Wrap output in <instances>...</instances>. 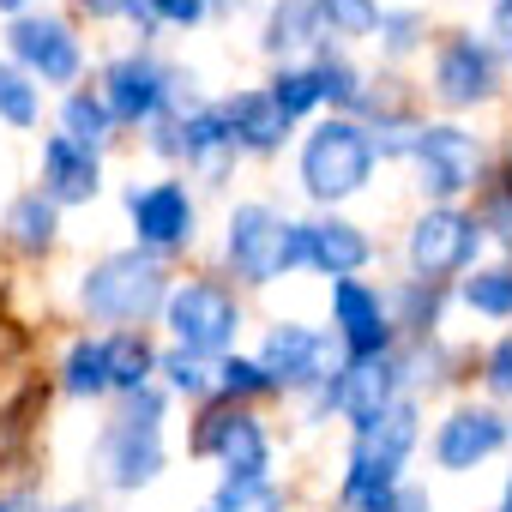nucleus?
Returning a JSON list of instances; mask_svg holds the SVG:
<instances>
[{
	"mask_svg": "<svg viewBox=\"0 0 512 512\" xmlns=\"http://www.w3.org/2000/svg\"><path fill=\"white\" fill-rule=\"evenodd\" d=\"M169 284H175L169 260H157V253H145V247H115V253H97V260L79 272V308L97 326L145 332L163 314Z\"/></svg>",
	"mask_w": 512,
	"mask_h": 512,
	"instance_id": "f257e3e1",
	"label": "nucleus"
},
{
	"mask_svg": "<svg viewBox=\"0 0 512 512\" xmlns=\"http://www.w3.org/2000/svg\"><path fill=\"white\" fill-rule=\"evenodd\" d=\"M169 470V392L145 386L127 392L121 410L97 434V476L115 494H139Z\"/></svg>",
	"mask_w": 512,
	"mask_h": 512,
	"instance_id": "f03ea898",
	"label": "nucleus"
},
{
	"mask_svg": "<svg viewBox=\"0 0 512 512\" xmlns=\"http://www.w3.org/2000/svg\"><path fill=\"white\" fill-rule=\"evenodd\" d=\"M374 145H368V127L362 121H350V115H320L308 133H302V145H296V181H302V193L314 199V205H344V199H356V193H368V181H374Z\"/></svg>",
	"mask_w": 512,
	"mask_h": 512,
	"instance_id": "7ed1b4c3",
	"label": "nucleus"
},
{
	"mask_svg": "<svg viewBox=\"0 0 512 512\" xmlns=\"http://www.w3.org/2000/svg\"><path fill=\"white\" fill-rule=\"evenodd\" d=\"M187 452L193 458H211L223 470V482H272V464H278V440H272L266 416L247 410V404H229L217 392L205 398Z\"/></svg>",
	"mask_w": 512,
	"mask_h": 512,
	"instance_id": "20e7f679",
	"label": "nucleus"
},
{
	"mask_svg": "<svg viewBox=\"0 0 512 512\" xmlns=\"http://www.w3.org/2000/svg\"><path fill=\"white\" fill-rule=\"evenodd\" d=\"M157 320L169 326V344H175V350L217 362V356H229V350L241 344L247 308H241L235 284H223V278H175Z\"/></svg>",
	"mask_w": 512,
	"mask_h": 512,
	"instance_id": "39448f33",
	"label": "nucleus"
},
{
	"mask_svg": "<svg viewBox=\"0 0 512 512\" xmlns=\"http://www.w3.org/2000/svg\"><path fill=\"white\" fill-rule=\"evenodd\" d=\"M482 223L464 205H422L404 229V266L416 284H458L470 266H482Z\"/></svg>",
	"mask_w": 512,
	"mask_h": 512,
	"instance_id": "423d86ee",
	"label": "nucleus"
},
{
	"mask_svg": "<svg viewBox=\"0 0 512 512\" xmlns=\"http://www.w3.org/2000/svg\"><path fill=\"white\" fill-rule=\"evenodd\" d=\"M7 61L43 91H73L85 79V67H91L79 25L61 19V13H37V7L7 19Z\"/></svg>",
	"mask_w": 512,
	"mask_h": 512,
	"instance_id": "0eeeda50",
	"label": "nucleus"
},
{
	"mask_svg": "<svg viewBox=\"0 0 512 512\" xmlns=\"http://www.w3.org/2000/svg\"><path fill=\"white\" fill-rule=\"evenodd\" d=\"M410 169H416V193L428 205H458L464 193L482 187L488 145L464 121H422V139L410 151Z\"/></svg>",
	"mask_w": 512,
	"mask_h": 512,
	"instance_id": "6e6552de",
	"label": "nucleus"
},
{
	"mask_svg": "<svg viewBox=\"0 0 512 512\" xmlns=\"http://www.w3.org/2000/svg\"><path fill=\"white\" fill-rule=\"evenodd\" d=\"M121 211H127L133 247L157 253V260H169V253H181V247H193V241H199V193H193L181 175L127 181Z\"/></svg>",
	"mask_w": 512,
	"mask_h": 512,
	"instance_id": "1a4fd4ad",
	"label": "nucleus"
},
{
	"mask_svg": "<svg viewBox=\"0 0 512 512\" xmlns=\"http://www.w3.org/2000/svg\"><path fill=\"white\" fill-rule=\"evenodd\" d=\"M284 211L272 199H241L223 217V266L247 290H272L284 278Z\"/></svg>",
	"mask_w": 512,
	"mask_h": 512,
	"instance_id": "9d476101",
	"label": "nucleus"
},
{
	"mask_svg": "<svg viewBox=\"0 0 512 512\" xmlns=\"http://www.w3.org/2000/svg\"><path fill=\"white\" fill-rule=\"evenodd\" d=\"M266 368V380H272V392H284V398H308L344 356H338V344H332V332L326 326H314V320H272L266 326V338H260V356H253Z\"/></svg>",
	"mask_w": 512,
	"mask_h": 512,
	"instance_id": "9b49d317",
	"label": "nucleus"
},
{
	"mask_svg": "<svg viewBox=\"0 0 512 512\" xmlns=\"http://www.w3.org/2000/svg\"><path fill=\"white\" fill-rule=\"evenodd\" d=\"M145 151L163 157V163H187L205 187H223L229 169H235V145L223 133L217 103H199V109H187L175 121H151L145 127Z\"/></svg>",
	"mask_w": 512,
	"mask_h": 512,
	"instance_id": "f8f14e48",
	"label": "nucleus"
},
{
	"mask_svg": "<svg viewBox=\"0 0 512 512\" xmlns=\"http://www.w3.org/2000/svg\"><path fill=\"white\" fill-rule=\"evenodd\" d=\"M428 91L440 109L464 115V109H482L500 97V55L488 49V37L476 31H446L440 49H434V67H428Z\"/></svg>",
	"mask_w": 512,
	"mask_h": 512,
	"instance_id": "ddd939ff",
	"label": "nucleus"
},
{
	"mask_svg": "<svg viewBox=\"0 0 512 512\" xmlns=\"http://www.w3.org/2000/svg\"><path fill=\"white\" fill-rule=\"evenodd\" d=\"M169 79H175V67L157 61L151 49H121V55H109L97 97H103L115 133H121V127H151V121L163 115V103H169Z\"/></svg>",
	"mask_w": 512,
	"mask_h": 512,
	"instance_id": "4468645a",
	"label": "nucleus"
},
{
	"mask_svg": "<svg viewBox=\"0 0 512 512\" xmlns=\"http://www.w3.org/2000/svg\"><path fill=\"white\" fill-rule=\"evenodd\" d=\"M512 446V416L500 410V404H476V398H464V404H452L446 416H440V428H434V464L446 470V476H470L476 464H488L494 452H506Z\"/></svg>",
	"mask_w": 512,
	"mask_h": 512,
	"instance_id": "2eb2a0df",
	"label": "nucleus"
},
{
	"mask_svg": "<svg viewBox=\"0 0 512 512\" xmlns=\"http://www.w3.org/2000/svg\"><path fill=\"white\" fill-rule=\"evenodd\" d=\"M326 332H332V344H338L344 362H368V356H392L398 350L386 296L368 278H338L332 284V320H326Z\"/></svg>",
	"mask_w": 512,
	"mask_h": 512,
	"instance_id": "dca6fc26",
	"label": "nucleus"
},
{
	"mask_svg": "<svg viewBox=\"0 0 512 512\" xmlns=\"http://www.w3.org/2000/svg\"><path fill=\"white\" fill-rule=\"evenodd\" d=\"M217 115H223V133H229L235 157H278V151L290 145V121H284V109L266 97V85L229 91V97L217 103Z\"/></svg>",
	"mask_w": 512,
	"mask_h": 512,
	"instance_id": "f3484780",
	"label": "nucleus"
},
{
	"mask_svg": "<svg viewBox=\"0 0 512 512\" xmlns=\"http://www.w3.org/2000/svg\"><path fill=\"white\" fill-rule=\"evenodd\" d=\"M392 398H404L398 350H392V356H368V362H344V368H338V416L350 422L356 440L380 422V410H386Z\"/></svg>",
	"mask_w": 512,
	"mask_h": 512,
	"instance_id": "a211bd4d",
	"label": "nucleus"
},
{
	"mask_svg": "<svg viewBox=\"0 0 512 512\" xmlns=\"http://www.w3.org/2000/svg\"><path fill=\"white\" fill-rule=\"evenodd\" d=\"M374 260H380V241L356 217H338V211L308 217V272L338 284V278H362Z\"/></svg>",
	"mask_w": 512,
	"mask_h": 512,
	"instance_id": "6ab92c4d",
	"label": "nucleus"
},
{
	"mask_svg": "<svg viewBox=\"0 0 512 512\" xmlns=\"http://www.w3.org/2000/svg\"><path fill=\"white\" fill-rule=\"evenodd\" d=\"M37 175H43L37 193L55 199V205H91V199L103 193V157L85 151V145H73V139H61V133L43 139V163H37Z\"/></svg>",
	"mask_w": 512,
	"mask_h": 512,
	"instance_id": "aec40b11",
	"label": "nucleus"
},
{
	"mask_svg": "<svg viewBox=\"0 0 512 512\" xmlns=\"http://www.w3.org/2000/svg\"><path fill=\"white\" fill-rule=\"evenodd\" d=\"M332 37L320 31V13L314 0H266V31H260V49L284 67L296 55H320Z\"/></svg>",
	"mask_w": 512,
	"mask_h": 512,
	"instance_id": "412c9836",
	"label": "nucleus"
},
{
	"mask_svg": "<svg viewBox=\"0 0 512 512\" xmlns=\"http://www.w3.org/2000/svg\"><path fill=\"white\" fill-rule=\"evenodd\" d=\"M374 464H386V470H398L404 476V464H410V452L422 446V398L416 392H404V398H392L386 410H380V422L356 440Z\"/></svg>",
	"mask_w": 512,
	"mask_h": 512,
	"instance_id": "4be33fe9",
	"label": "nucleus"
},
{
	"mask_svg": "<svg viewBox=\"0 0 512 512\" xmlns=\"http://www.w3.org/2000/svg\"><path fill=\"white\" fill-rule=\"evenodd\" d=\"M386 296V314H392V332L398 344H428L440 332V314H446V284H416V278H398Z\"/></svg>",
	"mask_w": 512,
	"mask_h": 512,
	"instance_id": "5701e85b",
	"label": "nucleus"
},
{
	"mask_svg": "<svg viewBox=\"0 0 512 512\" xmlns=\"http://www.w3.org/2000/svg\"><path fill=\"white\" fill-rule=\"evenodd\" d=\"M0 235H7L13 253H31V260H43V253H55V241H61V205L43 199L37 187H25V193L7 205V217H0Z\"/></svg>",
	"mask_w": 512,
	"mask_h": 512,
	"instance_id": "b1692460",
	"label": "nucleus"
},
{
	"mask_svg": "<svg viewBox=\"0 0 512 512\" xmlns=\"http://www.w3.org/2000/svg\"><path fill=\"white\" fill-rule=\"evenodd\" d=\"M308 73H314V85H320V109L350 115V121L362 115V103H368V91H374V85H368V73H362L344 49H332V43H326V49L308 61Z\"/></svg>",
	"mask_w": 512,
	"mask_h": 512,
	"instance_id": "393cba45",
	"label": "nucleus"
},
{
	"mask_svg": "<svg viewBox=\"0 0 512 512\" xmlns=\"http://www.w3.org/2000/svg\"><path fill=\"white\" fill-rule=\"evenodd\" d=\"M55 133L103 157V151H109V139H115V121H109V109H103V97H97L91 85H73V91H61V109H55Z\"/></svg>",
	"mask_w": 512,
	"mask_h": 512,
	"instance_id": "a878e982",
	"label": "nucleus"
},
{
	"mask_svg": "<svg viewBox=\"0 0 512 512\" xmlns=\"http://www.w3.org/2000/svg\"><path fill=\"white\" fill-rule=\"evenodd\" d=\"M103 350H109V392L115 398L157 386V344H151V332H109Z\"/></svg>",
	"mask_w": 512,
	"mask_h": 512,
	"instance_id": "bb28decb",
	"label": "nucleus"
},
{
	"mask_svg": "<svg viewBox=\"0 0 512 512\" xmlns=\"http://www.w3.org/2000/svg\"><path fill=\"white\" fill-rule=\"evenodd\" d=\"M61 392L67 398H115L109 392V350H103V338L79 332L61 350Z\"/></svg>",
	"mask_w": 512,
	"mask_h": 512,
	"instance_id": "cd10ccee",
	"label": "nucleus"
},
{
	"mask_svg": "<svg viewBox=\"0 0 512 512\" xmlns=\"http://www.w3.org/2000/svg\"><path fill=\"white\" fill-rule=\"evenodd\" d=\"M458 302H464L476 320H512V260L470 266V272L458 278Z\"/></svg>",
	"mask_w": 512,
	"mask_h": 512,
	"instance_id": "c85d7f7f",
	"label": "nucleus"
},
{
	"mask_svg": "<svg viewBox=\"0 0 512 512\" xmlns=\"http://www.w3.org/2000/svg\"><path fill=\"white\" fill-rule=\"evenodd\" d=\"M482 199H476V223H482V241H494L506 260H512V157H500L488 175H482V187H476Z\"/></svg>",
	"mask_w": 512,
	"mask_h": 512,
	"instance_id": "c756f323",
	"label": "nucleus"
},
{
	"mask_svg": "<svg viewBox=\"0 0 512 512\" xmlns=\"http://www.w3.org/2000/svg\"><path fill=\"white\" fill-rule=\"evenodd\" d=\"M211 392L217 398H229V404H260V398H272V380H266V368L253 362V356H241V350H229V356H217L211 362Z\"/></svg>",
	"mask_w": 512,
	"mask_h": 512,
	"instance_id": "7c9ffc66",
	"label": "nucleus"
},
{
	"mask_svg": "<svg viewBox=\"0 0 512 512\" xmlns=\"http://www.w3.org/2000/svg\"><path fill=\"white\" fill-rule=\"evenodd\" d=\"M266 97L284 109V121H290V127H296V121H308V115H320V85H314L308 61H284V67H272Z\"/></svg>",
	"mask_w": 512,
	"mask_h": 512,
	"instance_id": "2f4dec72",
	"label": "nucleus"
},
{
	"mask_svg": "<svg viewBox=\"0 0 512 512\" xmlns=\"http://www.w3.org/2000/svg\"><path fill=\"white\" fill-rule=\"evenodd\" d=\"M374 43H380L386 61H410V55L428 43V13H422V7H380Z\"/></svg>",
	"mask_w": 512,
	"mask_h": 512,
	"instance_id": "473e14b6",
	"label": "nucleus"
},
{
	"mask_svg": "<svg viewBox=\"0 0 512 512\" xmlns=\"http://www.w3.org/2000/svg\"><path fill=\"white\" fill-rule=\"evenodd\" d=\"M0 121L13 133H31L43 121V85H31L7 55H0Z\"/></svg>",
	"mask_w": 512,
	"mask_h": 512,
	"instance_id": "72a5a7b5",
	"label": "nucleus"
},
{
	"mask_svg": "<svg viewBox=\"0 0 512 512\" xmlns=\"http://www.w3.org/2000/svg\"><path fill=\"white\" fill-rule=\"evenodd\" d=\"M157 374H163V392L169 398H211V362L205 356H187V350H175V344H163L157 350Z\"/></svg>",
	"mask_w": 512,
	"mask_h": 512,
	"instance_id": "f704fd0d",
	"label": "nucleus"
},
{
	"mask_svg": "<svg viewBox=\"0 0 512 512\" xmlns=\"http://www.w3.org/2000/svg\"><path fill=\"white\" fill-rule=\"evenodd\" d=\"M290 506V488L278 482H217L205 512H284Z\"/></svg>",
	"mask_w": 512,
	"mask_h": 512,
	"instance_id": "c9c22d12",
	"label": "nucleus"
},
{
	"mask_svg": "<svg viewBox=\"0 0 512 512\" xmlns=\"http://www.w3.org/2000/svg\"><path fill=\"white\" fill-rule=\"evenodd\" d=\"M314 13H320V31H326V37L356 43V37H374L380 0H314Z\"/></svg>",
	"mask_w": 512,
	"mask_h": 512,
	"instance_id": "e433bc0d",
	"label": "nucleus"
},
{
	"mask_svg": "<svg viewBox=\"0 0 512 512\" xmlns=\"http://www.w3.org/2000/svg\"><path fill=\"white\" fill-rule=\"evenodd\" d=\"M482 392L500 404V398H512V332L506 338H494L488 350H482Z\"/></svg>",
	"mask_w": 512,
	"mask_h": 512,
	"instance_id": "4c0bfd02",
	"label": "nucleus"
},
{
	"mask_svg": "<svg viewBox=\"0 0 512 512\" xmlns=\"http://www.w3.org/2000/svg\"><path fill=\"white\" fill-rule=\"evenodd\" d=\"M145 7H151L157 31H199V25L211 19L205 0H145Z\"/></svg>",
	"mask_w": 512,
	"mask_h": 512,
	"instance_id": "58836bf2",
	"label": "nucleus"
},
{
	"mask_svg": "<svg viewBox=\"0 0 512 512\" xmlns=\"http://www.w3.org/2000/svg\"><path fill=\"white\" fill-rule=\"evenodd\" d=\"M488 49L512 61V0H488Z\"/></svg>",
	"mask_w": 512,
	"mask_h": 512,
	"instance_id": "ea45409f",
	"label": "nucleus"
},
{
	"mask_svg": "<svg viewBox=\"0 0 512 512\" xmlns=\"http://www.w3.org/2000/svg\"><path fill=\"white\" fill-rule=\"evenodd\" d=\"M290 272H308V217L284 223V278Z\"/></svg>",
	"mask_w": 512,
	"mask_h": 512,
	"instance_id": "a19ab883",
	"label": "nucleus"
},
{
	"mask_svg": "<svg viewBox=\"0 0 512 512\" xmlns=\"http://www.w3.org/2000/svg\"><path fill=\"white\" fill-rule=\"evenodd\" d=\"M380 512H434V494H428V488H416V482H398V494H392Z\"/></svg>",
	"mask_w": 512,
	"mask_h": 512,
	"instance_id": "79ce46f5",
	"label": "nucleus"
},
{
	"mask_svg": "<svg viewBox=\"0 0 512 512\" xmlns=\"http://www.w3.org/2000/svg\"><path fill=\"white\" fill-rule=\"evenodd\" d=\"M37 0H0V19H19V13H31Z\"/></svg>",
	"mask_w": 512,
	"mask_h": 512,
	"instance_id": "37998d69",
	"label": "nucleus"
},
{
	"mask_svg": "<svg viewBox=\"0 0 512 512\" xmlns=\"http://www.w3.org/2000/svg\"><path fill=\"white\" fill-rule=\"evenodd\" d=\"M211 13H241V7H253V0H205Z\"/></svg>",
	"mask_w": 512,
	"mask_h": 512,
	"instance_id": "c03bdc74",
	"label": "nucleus"
},
{
	"mask_svg": "<svg viewBox=\"0 0 512 512\" xmlns=\"http://www.w3.org/2000/svg\"><path fill=\"white\" fill-rule=\"evenodd\" d=\"M494 512H512V476H506V488H500V506Z\"/></svg>",
	"mask_w": 512,
	"mask_h": 512,
	"instance_id": "a18cd8bd",
	"label": "nucleus"
},
{
	"mask_svg": "<svg viewBox=\"0 0 512 512\" xmlns=\"http://www.w3.org/2000/svg\"><path fill=\"white\" fill-rule=\"evenodd\" d=\"M49 512H91L85 500H67V506H49Z\"/></svg>",
	"mask_w": 512,
	"mask_h": 512,
	"instance_id": "49530a36",
	"label": "nucleus"
},
{
	"mask_svg": "<svg viewBox=\"0 0 512 512\" xmlns=\"http://www.w3.org/2000/svg\"><path fill=\"white\" fill-rule=\"evenodd\" d=\"M0 512H19V500H0Z\"/></svg>",
	"mask_w": 512,
	"mask_h": 512,
	"instance_id": "de8ad7c7",
	"label": "nucleus"
}]
</instances>
